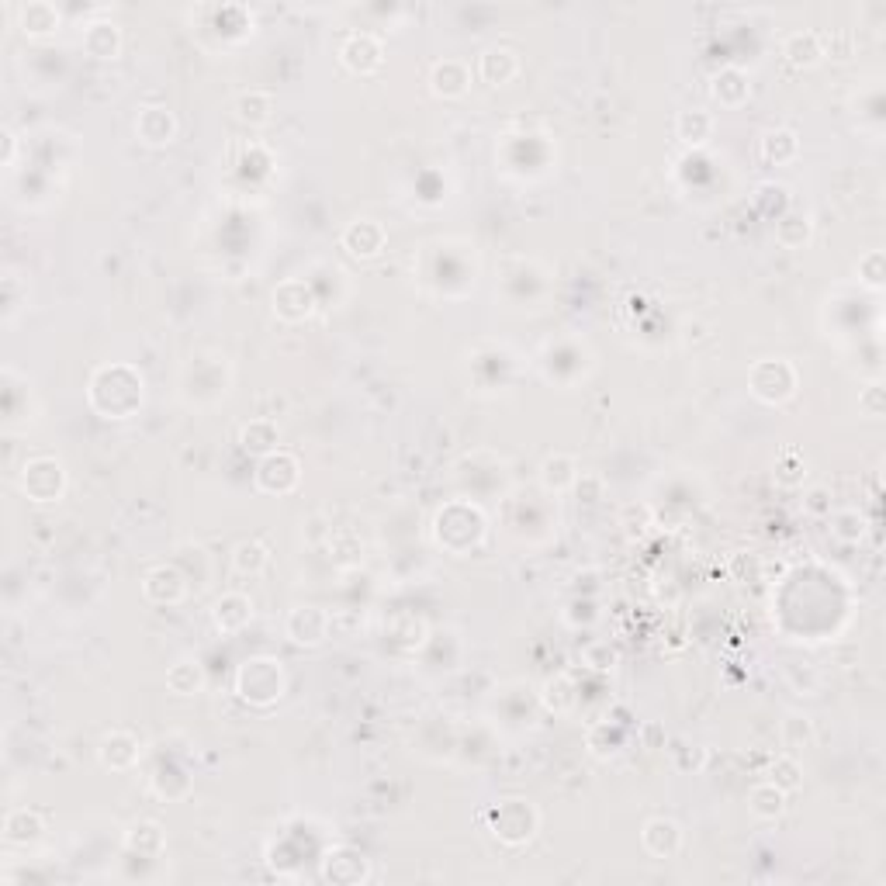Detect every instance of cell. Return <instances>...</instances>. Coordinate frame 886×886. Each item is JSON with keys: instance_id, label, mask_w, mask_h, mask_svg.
<instances>
[{"instance_id": "1", "label": "cell", "mask_w": 886, "mask_h": 886, "mask_svg": "<svg viewBox=\"0 0 886 886\" xmlns=\"http://www.w3.org/2000/svg\"><path fill=\"white\" fill-rule=\"evenodd\" d=\"M752 395L758 402H769V405H783L797 395L800 388V371L793 360L783 357H769V360H758L752 367Z\"/></svg>"}, {"instance_id": "2", "label": "cell", "mask_w": 886, "mask_h": 886, "mask_svg": "<svg viewBox=\"0 0 886 886\" xmlns=\"http://www.w3.org/2000/svg\"><path fill=\"white\" fill-rule=\"evenodd\" d=\"M236 689L253 707H270L284 693V668L274 658H250L236 675Z\"/></svg>"}, {"instance_id": "3", "label": "cell", "mask_w": 886, "mask_h": 886, "mask_svg": "<svg viewBox=\"0 0 886 886\" xmlns=\"http://www.w3.org/2000/svg\"><path fill=\"white\" fill-rule=\"evenodd\" d=\"M18 485L32 502H59L66 492L63 461H56V457H32V461H25V468H21Z\"/></svg>"}, {"instance_id": "4", "label": "cell", "mask_w": 886, "mask_h": 886, "mask_svg": "<svg viewBox=\"0 0 886 886\" xmlns=\"http://www.w3.org/2000/svg\"><path fill=\"white\" fill-rule=\"evenodd\" d=\"M298 478H302V464H298V457L284 454V450H274V454L260 457V468H257L260 492L288 495L298 488Z\"/></svg>"}, {"instance_id": "5", "label": "cell", "mask_w": 886, "mask_h": 886, "mask_svg": "<svg viewBox=\"0 0 886 886\" xmlns=\"http://www.w3.org/2000/svg\"><path fill=\"white\" fill-rule=\"evenodd\" d=\"M495 817V835L509 845H520L537 831V810L530 807L527 800H502L499 807L492 810Z\"/></svg>"}, {"instance_id": "6", "label": "cell", "mask_w": 886, "mask_h": 886, "mask_svg": "<svg viewBox=\"0 0 886 886\" xmlns=\"http://www.w3.org/2000/svg\"><path fill=\"white\" fill-rule=\"evenodd\" d=\"M274 315L281 322H305L309 315L315 312V298H312V288L305 281H298V277H291V281H281L274 288Z\"/></svg>"}, {"instance_id": "7", "label": "cell", "mask_w": 886, "mask_h": 886, "mask_svg": "<svg viewBox=\"0 0 886 886\" xmlns=\"http://www.w3.org/2000/svg\"><path fill=\"white\" fill-rule=\"evenodd\" d=\"M340 63L347 66L350 73H360V77H367V73L381 70V63H385V49H381V42L374 39V35L354 32L347 42L340 45Z\"/></svg>"}, {"instance_id": "8", "label": "cell", "mask_w": 886, "mask_h": 886, "mask_svg": "<svg viewBox=\"0 0 886 886\" xmlns=\"http://www.w3.org/2000/svg\"><path fill=\"white\" fill-rule=\"evenodd\" d=\"M135 135L146 146H170L177 139V115L163 104H146L135 118Z\"/></svg>"}, {"instance_id": "9", "label": "cell", "mask_w": 886, "mask_h": 886, "mask_svg": "<svg viewBox=\"0 0 886 886\" xmlns=\"http://www.w3.org/2000/svg\"><path fill=\"white\" fill-rule=\"evenodd\" d=\"M288 637L295 644H305V648H315L329 637V617L319 610V606H295L288 613V623H284Z\"/></svg>"}, {"instance_id": "10", "label": "cell", "mask_w": 886, "mask_h": 886, "mask_svg": "<svg viewBox=\"0 0 886 886\" xmlns=\"http://www.w3.org/2000/svg\"><path fill=\"white\" fill-rule=\"evenodd\" d=\"M142 596L156 606H177L187 596V582L174 565H160L142 578Z\"/></svg>"}, {"instance_id": "11", "label": "cell", "mask_w": 886, "mask_h": 886, "mask_svg": "<svg viewBox=\"0 0 886 886\" xmlns=\"http://www.w3.org/2000/svg\"><path fill=\"white\" fill-rule=\"evenodd\" d=\"M471 87V66L461 63V59H440L430 70V90L443 101H454V97H464Z\"/></svg>"}, {"instance_id": "12", "label": "cell", "mask_w": 886, "mask_h": 886, "mask_svg": "<svg viewBox=\"0 0 886 886\" xmlns=\"http://www.w3.org/2000/svg\"><path fill=\"white\" fill-rule=\"evenodd\" d=\"M516 73H520V56H516V49H509V45H488V49H482V56H478V77H482L485 84L502 87L509 84Z\"/></svg>"}, {"instance_id": "13", "label": "cell", "mask_w": 886, "mask_h": 886, "mask_svg": "<svg viewBox=\"0 0 886 886\" xmlns=\"http://www.w3.org/2000/svg\"><path fill=\"white\" fill-rule=\"evenodd\" d=\"M641 845L655 859H672L682 848V828L675 821H668V817H651L641 831Z\"/></svg>"}, {"instance_id": "14", "label": "cell", "mask_w": 886, "mask_h": 886, "mask_svg": "<svg viewBox=\"0 0 886 886\" xmlns=\"http://www.w3.org/2000/svg\"><path fill=\"white\" fill-rule=\"evenodd\" d=\"M710 97L720 108H741L752 97V84H748V77L738 66H724V70H717L710 77Z\"/></svg>"}, {"instance_id": "15", "label": "cell", "mask_w": 886, "mask_h": 886, "mask_svg": "<svg viewBox=\"0 0 886 886\" xmlns=\"http://www.w3.org/2000/svg\"><path fill=\"white\" fill-rule=\"evenodd\" d=\"M385 239H388L385 229H381V222H374V219H357L343 229V246L360 260L378 257V253L385 250Z\"/></svg>"}, {"instance_id": "16", "label": "cell", "mask_w": 886, "mask_h": 886, "mask_svg": "<svg viewBox=\"0 0 886 886\" xmlns=\"http://www.w3.org/2000/svg\"><path fill=\"white\" fill-rule=\"evenodd\" d=\"M59 25H63V14L49 0H28L18 7V28L28 39H45V35L59 32Z\"/></svg>"}, {"instance_id": "17", "label": "cell", "mask_w": 886, "mask_h": 886, "mask_svg": "<svg viewBox=\"0 0 886 886\" xmlns=\"http://www.w3.org/2000/svg\"><path fill=\"white\" fill-rule=\"evenodd\" d=\"M97 758H101L104 769L125 772L139 762V741L125 731H111V734H104L101 745H97Z\"/></svg>"}, {"instance_id": "18", "label": "cell", "mask_w": 886, "mask_h": 886, "mask_svg": "<svg viewBox=\"0 0 886 886\" xmlns=\"http://www.w3.org/2000/svg\"><path fill=\"white\" fill-rule=\"evenodd\" d=\"M212 620H215V627H219L222 634H239V630L253 620L250 596H243V592H225L219 603H215Z\"/></svg>"}, {"instance_id": "19", "label": "cell", "mask_w": 886, "mask_h": 886, "mask_svg": "<svg viewBox=\"0 0 886 886\" xmlns=\"http://www.w3.org/2000/svg\"><path fill=\"white\" fill-rule=\"evenodd\" d=\"M783 56L800 70H810L824 59V39L817 32H790L783 39Z\"/></svg>"}, {"instance_id": "20", "label": "cell", "mask_w": 886, "mask_h": 886, "mask_svg": "<svg viewBox=\"0 0 886 886\" xmlns=\"http://www.w3.org/2000/svg\"><path fill=\"white\" fill-rule=\"evenodd\" d=\"M537 475L547 492H568V488H575V482H578V464H575V457H568V454H551L540 461Z\"/></svg>"}, {"instance_id": "21", "label": "cell", "mask_w": 886, "mask_h": 886, "mask_svg": "<svg viewBox=\"0 0 886 886\" xmlns=\"http://www.w3.org/2000/svg\"><path fill=\"white\" fill-rule=\"evenodd\" d=\"M84 49L94 59H115L122 52V32L111 21H90L84 28Z\"/></svg>"}, {"instance_id": "22", "label": "cell", "mask_w": 886, "mask_h": 886, "mask_svg": "<svg viewBox=\"0 0 886 886\" xmlns=\"http://www.w3.org/2000/svg\"><path fill=\"white\" fill-rule=\"evenodd\" d=\"M779 741L790 755H800L807 748H814L817 731H814V720L807 713H786L783 724H779Z\"/></svg>"}, {"instance_id": "23", "label": "cell", "mask_w": 886, "mask_h": 886, "mask_svg": "<svg viewBox=\"0 0 886 886\" xmlns=\"http://www.w3.org/2000/svg\"><path fill=\"white\" fill-rule=\"evenodd\" d=\"M167 689L174 696H198L205 689V665L198 658H180L167 672Z\"/></svg>"}, {"instance_id": "24", "label": "cell", "mask_w": 886, "mask_h": 886, "mask_svg": "<svg viewBox=\"0 0 886 886\" xmlns=\"http://www.w3.org/2000/svg\"><path fill=\"white\" fill-rule=\"evenodd\" d=\"M42 831H45V824H42V814H39V810L21 807V810H11V814L4 817V838H7V842H11V845L39 842Z\"/></svg>"}, {"instance_id": "25", "label": "cell", "mask_w": 886, "mask_h": 886, "mask_svg": "<svg viewBox=\"0 0 886 886\" xmlns=\"http://www.w3.org/2000/svg\"><path fill=\"white\" fill-rule=\"evenodd\" d=\"M713 129H717V122H713V115L703 108L679 111V118H675V135H679L686 146H707L713 139Z\"/></svg>"}, {"instance_id": "26", "label": "cell", "mask_w": 886, "mask_h": 886, "mask_svg": "<svg viewBox=\"0 0 886 886\" xmlns=\"http://www.w3.org/2000/svg\"><path fill=\"white\" fill-rule=\"evenodd\" d=\"M758 153H762L765 163H776V167L797 160V153H800L797 132H793V129H769L762 135V142H758Z\"/></svg>"}, {"instance_id": "27", "label": "cell", "mask_w": 886, "mask_h": 886, "mask_svg": "<svg viewBox=\"0 0 886 886\" xmlns=\"http://www.w3.org/2000/svg\"><path fill=\"white\" fill-rule=\"evenodd\" d=\"M239 443H243L246 454L267 457V454H274L277 443H281V430H277L270 419H250V423L239 430Z\"/></svg>"}, {"instance_id": "28", "label": "cell", "mask_w": 886, "mask_h": 886, "mask_svg": "<svg viewBox=\"0 0 886 886\" xmlns=\"http://www.w3.org/2000/svg\"><path fill=\"white\" fill-rule=\"evenodd\" d=\"M748 810H752V817H758V821H776L786 810V793L765 779V783L752 786V793H748Z\"/></svg>"}, {"instance_id": "29", "label": "cell", "mask_w": 886, "mask_h": 886, "mask_svg": "<svg viewBox=\"0 0 886 886\" xmlns=\"http://www.w3.org/2000/svg\"><path fill=\"white\" fill-rule=\"evenodd\" d=\"M232 108H236V118L243 125H267L270 115H274V97L267 90H243Z\"/></svg>"}, {"instance_id": "30", "label": "cell", "mask_w": 886, "mask_h": 886, "mask_svg": "<svg viewBox=\"0 0 886 886\" xmlns=\"http://www.w3.org/2000/svg\"><path fill=\"white\" fill-rule=\"evenodd\" d=\"M125 845H129L132 852H139L142 859H156V855L167 848V835H163V828L156 821H139V824H132V828H129Z\"/></svg>"}, {"instance_id": "31", "label": "cell", "mask_w": 886, "mask_h": 886, "mask_svg": "<svg viewBox=\"0 0 886 886\" xmlns=\"http://www.w3.org/2000/svg\"><path fill=\"white\" fill-rule=\"evenodd\" d=\"M270 565V551L264 540H239L236 547H232V568H236L239 575H260L264 568Z\"/></svg>"}, {"instance_id": "32", "label": "cell", "mask_w": 886, "mask_h": 886, "mask_svg": "<svg viewBox=\"0 0 886 886\" xmlns=\"http://www.w3.org/2000/svg\"><path fill=\"white\" fill-rule=\"evenodd\" d=\"M810 236H814V222L800 212H790L776 222V239H779V246H786V250H800V246H807Z\"/></svg>"}, {"instance_id": "33", "label": "cell", "mask_w": 886, "mask_h": 886, "mask_svg": "<svg viewBox=\"0 0 886 886\" xmlns=\"http://www.w3.org/2000/svg\"><path fill=\"white\" fill-rule=\"evenodd\" d=\"M769 783H776L783 793L800 790V786H803V769H800L797 755H790V752L779 755L776 762L769 765Z\"/></svg>"}, {"instance_id": "34", "label": "cell", "mask_w": 886, "mask_h": 886, "mask_svg": "<svg viewBox=\"0 0 886 886\" xmlns=\"http://www.w3.org/2000/svg\"><path fill=\"white\" fill-rule=\"evenodd\" d=\"M803 475H807V457H803L797 447H783V454H779L776 461V482L797 485Z\"/></svg>"}, {"instance_id": "35", "label": "cell", "mask_w": 886, "mask_h": 886, "mask_svg": "<svg viewBox=\"0 0 886 886\" xmlns=\"http://www.w3.org/2000/svg\"><path fill=\"white\" fill-rule=\"evenodd\" d=\"M831 533H835L838 540H859L862 533H866V520H862L855 509H838L835 516H831Z\"/></svg>"}, {"instance_id": "36", "label": "cell", "mask_w": 886, "mask_h": 886, "mask_svg": "<svg viewBox=\"0 0 886 886\" xmlns=\"http://www.w3.org/2000/svg\"><path fill=\"white\" fill-rule=\"evenodd\" d=\"M544 700H547V707L558 710V713L572 710V703H575L572 682H568L565 675H558V679H547L544 682Z\"/></svg>"}, {"instance_id": "37", "label": "cell", "mask_w": 886, "mask_h": 886, "mask_svg": "<svg viewBox=\"0 0 886 886\" xmlns=\"http://www.w3.org/2000/svg\"><path fill=\"white\" fill-rule=\"evenodd\" d=\"M859 277L869 284V288H883V277H886V257L883 250H869L866 257L859 260Z\"/></svg>"}, {"instance_id": "38", "label": "cell", "mask_w": 886, "mask_h": 886, "mask_svg": "<svg viewBox=\"0 0 886 886\" xmlns=\"http://www.w3.org/2000/svg\"><path fill=\"white\" fill-rule=\"evenodd\" d=\"M582 658H585V665H592V668H613V665H617V651H613L610 644H589Z\"/></svg>"}, {"instance_id": "39", "label": "cell", "mask_w": 886, "mask_h": 886, "mask_svg": "<svg viewBox=\"0 0 886 886\" xmlns=\"http://www.w3.org/2000/svg\"><path fill=\"white\" fill-rule=\"evenodd\" d=\"M859 409L866 412V416H883L886 409V399H883V385H869L866 392L859 395Z\"/></svg>"}, {"instance_id": "40", "label": "cell", "mask_w": 886, "mask_h": 886, "mask_svg": "<svg viewBox=\"0 0 886 886\" xmlns=\"http://www.w3.org/2000/svg\"><path fill=\"white\" fill-rule=\"evenodd\" d=\"M807 513H814V516H824V513H831L828 488H814V492L807 495Z\"/></svg>"}, {"instance_id": "41", "label": "cell", "mask_w": 886, "mask_h": 886, "mask_svg": "<svg viewBox=\"0 0 886 886\" xmlns=\"http://www.w3.org/2000/svg\"><path fill=\"white\" fill-rule=\"evenodd\" d=\"M14 146H18V139H14L11 129H4V163L14 160Z\"/></svg>"}]
</instances>
